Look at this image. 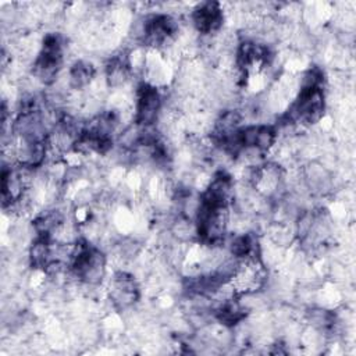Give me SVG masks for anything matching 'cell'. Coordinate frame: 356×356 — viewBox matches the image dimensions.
<instances>
[{
    "label": "cell",
    "instance_id": "cell-1",
    "mask_svg": "<svg viewBox=\"0 0 356 356\" xmlns=\"http://www.w3.org/2000/svg\"><path fill=\"white\" fill-rule=\"evenodd\" d=\"M161 110V96L159 90L149 85L140 83L138 86V102H136V115L135 122L139 127L153 125Z\"/></svg>",
    "mask_w": 356,
    "mask_h": 356
},
{
    "label": "cell",
    "instance_id": "cell-2",
    "mask_svg": "<svg viewBox=\"0 0 356 356\" xmlns=\"http://www.w3.org/2000/svg\"><path fill=\"white\" fill-rule=\"evenodd\" d=\"M192 21L195 28L203 35H211L217 32L224 21L220 4L216 1H207L199 4L192 13Z\"/></svg>",
    "mask_w": 356,
    "mask_h": 356
},
{
    "label": "cell",
    "instance_id": "cell-3",
    "mask_svg": "<svg viewBox=\"0 0 356 356\" xmlns=\"http://www.w3.org/2000/svg\"><path fill=\"white\" fill-rule=\"evenodd\" d=\"M95 75V68L90 63L79 60L75 61L70 70V86L74 89H81L86 86Z\"/></svg>",
    "mask_w": 356,
    "mask_h": 356
}]
</instances>
